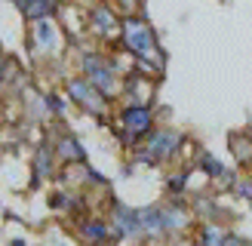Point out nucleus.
Returning a JSON list of instances; mask_svg holds the SVG:
<instances>
[{
	"label": "nucleus",
	"instance_id": "9d476101",
	"mask_svg": "<svg viewBox=\"0 0 252 246\" xmlns=\"http://www.w3.org/2000/svg\"><path fill=\"white\" fill-rule=\"evenodd\" d=\"M74 237L83 246H117L108 215H98V213H86L74 221Z\"/></svg>",
	"mask_w": 252,
	"mask_h": 246
},
{
	"label": "nucleus",
	"instance_id": "f3484780",
	"mask_svg": "<svg viewBox=\"0 0 252 246\" xmlns=\"http://www.w3.org/2000/svg\"><path fill=\"white\" fill-rule=\"evenodd\" d=\"M194 169H197V172H200V176H203L206 182H216V179H219V176H221V172L228 169V166H224V163H221V160H219L216 154H212V151L200 148V154H197V160H194Z\"/></svg>",
	"mask_w": 252,
	"mask_h": 246
},
{
	"label": "nucleus",
	"instance_id": "f8f14e48",
	"mask_svg": "<svg viewBox=\"0 0 252 246\" xmlns=\"http://www.w3.org/2000/svg\"><path fill=\"white\" fill-rule=\"evenodd\" d=\"M191 213L197 221H221L228 218V209L221 203V194L216 191H200L191 197Z\"/></svg>",
	"mask_w": 252,
	"mask_h": 246
},
{
	"label": "nucleus",
	"instance_id": "ddd939ff",
	"mask_svg": "<svg viewBox=\"0 0 252 246\" xmlns=\"http://www.w3.org/2000/svg\"><path fill=\"white\" fill-rule=\"evenodd\" d=\"M65 0H12V6L22 12L25 22H40V19H59Z\"/></svg>",
	"mask_w": 252,
	"mask_h": 246
},
{
	"label": "nucleus",
	"instance_id": "aec40b11",
	"mask_svg": "<svg viewBox=\"0 0 252 246\" xmlns=\"http://www.w3.org/2000/svg\"><path fill=\"white\" fill-rule=\"evenodd\" d=\"M123 16H129V12H142V0H111Z\"/></svg>",
	"mask_w": 252,
	"mask_h": 246
},
{
	"label": "nucleus",
	"instance_id": "a211bd4d",
	"mask_svg": "<svg viewBox=\"0 0 252 246\" xmlns=\"http://www.w3.org/2000/svg\"><path fill=\"white\" fill-rule=\"evenodd\" d=\"M46 102H49V111H53L56 120H65V117L71 114V108H74V102L68 98L65 90H49V92H46Z\"/></svg>",
	"mask_w": 252,
	"mask_h": 246
},
{
	"label": "nucleus",
	"instance_id": "4be33fe9",
	"mask_svg": "<svg viewBox=\"0 0 252 246\" xmlns=\"http://www.w3.org/2000/svg\"><path fill=\"white\" fill-rule=\"evenodd\" d=\"M166 246H197V243H194L191 234H179V237H169Z\"/></svg>",
	"mask_w": 252,
	"mask_h": 246
},
{
	"label": "nucleus",
	"instance_id": "39448f33",
	"mask_svg": "<svg viewBox=\"0 0 252 246\" xmlns=\"http://www.w3.org/2000/svg\"><path fill=\"white\" fill-rule=\"evenodd\" d=\"M68 46L71 40L56 19H40L28 25V49L37 65H62Z\"/></svg>",
	"mask_w": 252,
	"mask_h": 246
},
{
	"label": "nucleus",
	"instance_id": "f03ea898",
	"mask_svg": "<svg viewBox=\"0 0 252 246\" xmlns=\"http://www.w3.org/2000/svg\"><path fill=\"white\" fill-rule=\"evenodd\" d=\"M74 56H77V71L86 74V80H90L98 92H105L111 102H117L120 92H123V74L114 68L108 46L90 43V46H80Z\"/></svg>",
	"mask_w": 252,
	"mask_h": 246
},
{
	"label": "nucleus",
	"instance_id": "412c9836",
	"mask_svg": "<svg viewBox=\"0 0 252 246\" xmlns=\"http://www.w3.org/2000/svg\"><path fill=\"white\" fill-rule=\"evenodd\" d=\"M221 246H252V240L243 237V234H237V231H228L224 240H221Z\"/></svg>",
	"mask_w": 252,
	"mask_h": 246
},
{
	"label": "nucleus",
	"instance_id": "5701e85b",
	"mask_svg": "<svg viewBox=\"0 0 252 246\" xmlns=\"http://www.w3.org/2000/svg\"><path fill=\"white\" fill-rule=\"evenodd\" d=\"M9 246H28V243H25L22 237H12V240H9Z\"/></svg>",
	"mask_w": 252,
	"mask_h": 246
},
{
	"label": "nucleus",
	"instance_id": "4468645a",
	"mask_svg": "<svg viewBox=\"0 0 252 246\" xmlns=\"http://www.w3.org/2000/svg\"><path fill=\"white\" fill-rule=\"evenodd\" d=\"M228 151L237 169H252V129H234L228 135Z\"/></svg>",
	"mask_w": 252,
	"mask_h": 246
},
{
	"label": "nucleus",
	"instance_id": "1a4fd4ad",
	"mask_svg": "<svg viewBox=\"0 0 252 246\" xmlns=\"http://www.w3.org/2000/svg\"><path fill=\"white\" fill-rule=\"evenodd\" d=\"M157 83L160 77H148V74H126L123 77V92L114 105H123V108H154L157 102Z\"/></svg>",
	"mask_w": 252,
	"mask_h": 246
},
{
	"label": "nucleus",
	"instance_id": "6ab92c4d",
	"mask_svg": "<svg viewBox=\"0 0 252 246\" xmlns=\"http://www.w3.org/2000/svg\"><path fill=\"white\" fill-rule=\"evenodd\" d=\"M231 194L240 197V200H246V203H252V169H243L240 172V179H237V184H234Z\"/></svg>",
	"mask_w": 252,
	"mask_h": 246
},
{
	"label": "nucleus",
	"instance_id": "423d86ee",
	"mask_svg": "<svg viewBox=\"0 0 252 246\" xmlns=\"http://www.w3.org/2000/svg\"><path fill=\"white\" fill-rule=\"evenodd\" d=\"M62 90L68 92V98L74 102V108H77L80 114L93 117L98 123H108L111 114H114V102H111L105 92H98L95 86L86 80V74H80V71H68L65 77H62Z\"/></svg>",
	"mask_w": 252,
	"mask_h": 246
},
{
	"label": "nucleus",
	"instance_id": "dca6fc26",
	"mask_svg": "<svg viewBox=\"0 0 252 246\" xmlns=\"http://www.w3.org/2000/svg\"><path fill=\"white\" fill-rule=\"evenodd\" d=\"M231 228H224L221 221H197L194 231H191V237L197 246H221L224 240V234H228Z\"/></svg>",
	"mask_w": 252,
	"mask_h": 246
},
{
	"label": "nucleus",
	"instance_id": "2eb2a0df",
	"mask_svg": "<svg viewBox=\"0 0 252 246\" xmlns=\"http://www.w3.org/2000/svg\"><path fill=\"white\" fill-rule=\"evenodd\" d=\"M194 176H197L194 166H175L166 176V182H163L166 197H185V194H191V179Z\"/></svg>",
	"mask_w": 252,
	"mask_h": 246
},
{
	"label": "nucleus",
	"instance_id": "20e7f679",
	"mask_svg": "<svg viewBox=\"0 0 252 246\" xmlns=\"http://www.w3.org/2000/svg\"><path fill=\"white\" fill-rule=\"evenodd\" d=\"M108 126H111V135L117 139V145L129 154L157 129V108H123V105H114V114H111Z\"/></svg>",
	"mask_w": 252,
	"mask_h": 246
},
{
	"label": "nucleus",
	"instance_id": "9b49d317",
	"mask_svg": "<svg viewBox=\"0 0 252 246\" xmlns=\"http://www.w3.org/2000/svg\"><path fill=\"white\" fill-rule=\"evenodd\" d=\"M31 169H34V179L31 184H43V182H56V176L62 172V163L56 157V148L53 142L40 135V142L34 145V154H31Z\"/></svg>",
	"mask_w": 252,
	"mask_h": 246
},
{
	"label": "nucleus",
	"instance_id": "6e6552de",
	"mask_svg": "<svg viewBox=\"0 0 252 246\" xmlns=\"http://www.w3.org/2000/svg\"><path fill=\"white\" fill-rule=\"evenodd\" d=\"M120 22H123V12L111 0H102L86 12V37L98 46H108L120 37Z\"/></svg>",
	"mask_w": 252,
	"mask_h": 246
},
{
	"label": "nucleus",
	"instance_id": "0eeeda50",
	"mask_svg": "<svg viewBox=\"0 0 252 246\" xmlns=\"http://www.w3.org/2000/svg\"><path fill=\"white\" fill-rule=\"evenodd\" d=\"M105 213H108V221H111V231H114L117 246L126 243V240H138V243H142V237H145V231H142V209L117 200L114 194H105Z\"/></svg>",
	"mask_w": 252,
	"mask_h": 246
},
{
	"label": "nucleus",
	"instance_id": "7ed1b4c3",
	"mask_svg": "<svg viewBox=\"0 0 252 246\" xmlns=\"http://www.w3.org/2000/svg\"><path fill=\"white\" fill-rule=\"evenodd\" d=\"M117 40L132 59L154 62L160 71L166 68V53H163V46L157 40V34H154V25L145 19V12H129V16H123Z\"/></svg>",
	"mask_w": 252,
	"mask_h": 246
},
{
	"label": "nucleus",
	"instance_id": "f257e3e1",
	"mask_svg": "<svg viewBox=\"0 0 252 246\" xmlns=\"http://www.w3.org/2000/svg\"><path fill=\"white\" fill-rule=\"evenodd\" d=\"M185 142H188L185 129L169 126V123H160L135 151H129V163L132 166H145V169H160V166H172V163L179 166V154H182Z\"/></svg>",
	"mask_w": 252,
	"mask_h": 246
}]
</instances>
